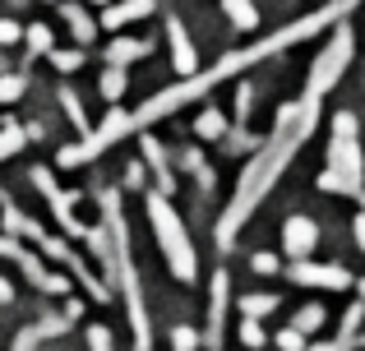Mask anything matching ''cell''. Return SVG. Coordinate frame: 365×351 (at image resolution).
<instances>
[{"mask_svg": "<svg viewBox=\"0 0 365 351\" xmlns=\"http://www.w3.org/2000/svg\"><path fill=\"white\" fill-rule=\"evenodd\" d=\"M347 9H351V0H338V5L319 9V14H310V19H296V23H287V28H277V33H268L264 42L245 46V51H232V56H222V61H217L213 70H195V74H185V79H180V83H171L167 93L148 98L139 111H111V116L102 120L98 130H88V135H83V144L65 148V153H61V167H79V162H88V157H98L102 148H111L116 139H125V135H139V130L158 125L162 116H171V111H180V107H190V102H199L204 93H213L217 83H222V79H232L236 70H250V65H255V61H264V56L282 51V46L301 42V37H314V33H324V28H329L333 19H342Z\"/></svg>", "mask_w": 365, "mask_h": 351, "instance_id": "1", "label": "cell"}, {"mask_svg": "<svg viewBox=\"0 0 365 351\" xmlns=\"http://www.w3.org/2000/svg\"><path fill=\"white\" fill-rule=\"evenodd\" d=\"M314 125H319V102H310V98H305L301 107H282V111H277L273 139H268V144L259 148L255 157H250L241 185H236L232 204H227L222 222H217V241H222V245H232V241H236V231H241V226L250 222V213H255V208L268 199L273 180L282 176L287 167H292V157L301 153V144L314 135Z\"/></svg>", "mask_w": 365, "mask_h": 351, "instance_id": "2", "label": "cell"}, {"mask_svg": "<svg viewBox=\"0 0 365 351\" xmlns=\"http://www.w3.org/2000/svg\"><path fill=\"white\" fill-rule=\"evenodd\" d=\"M107 217H111V268H116L120 287H125V300H130V324H134V351H153L148 342V310H143V291H139V278H134V263H130V231L120 222V204L116 194H107Z\"/></svg>", "mask_w": 365, "mask_h": 351, "instance_id": "3", "label": "cell"}, {"mask_svg": "<svg viewBox=\"0 0 365 351\" xmlns=\"http://www.w3.org/2000/svg\"><path fill=\"white\" fill-rule=\"evenodd\" d=\"M148 222H153V236H158L162 254H167V268L176 273V282H195L199 278L195 245H190V231L180 222V213L167 204V194H148Z\"/></svg>", "mask_w": 365, "mask_h": 351, "instance_id": "4", "label": "cell"}, {"mask_svg": "<svg viewBox=\"0 0 365 351\" xmlns=\"http://www.w3.org/2000/svg\"><path fill=\"white\" fill-rule=\"evenodd\" d=\"M361 176H365V153H361L356 135H333L329 172L319 176V189H333V194H361Z\"/></svg>", "mask_w": 365, "mask_h": 351, "instance_id": "5", "label": "cell"}, {"mask_svg": "<svg viewBox=\"0 0 365 351\" xmlns=\"http://www.w3.org/2000/svg\"><path fill=\"white\" fill-rule=\"evenodd\" d=\"M351 28H338V33L329 37V46L319 51V61L310 65V83H305V98L310 102H324V93H333L338 88V79H342V70L351 65Z\"/></svg>", "mask_w": 365, "mask_h": 351, "instance_id": "6", "label": "cell"}, {"mask_svg": "<svg viewBox=\"0 0 365 351\" xmlns=\"http://www.w3.org/2000/svg\"><path fill=\"white\" fill-rule=\"evenodd\" d=\"M287 278L301 282V287H329V291L351 287V273L338 268V263H287Z\"/></svg>", "mask_w": 365, "mask_h": 351, "instance_id": "7", "label": "cell"}, {"mask_svg": "<svg viewBox=\"0 0 365 351\" xmlns=\"http://www.w3.org/2000/svg\"><path fill=\"white\" fill-rule=\"evenodd\" d=\"M314 241H319V226H314L310 217H287L282 222V250L292 254V259H305V254L314 250Z\"/></svg>", "mask_w": 365, "mask_h": 351, "instance_id": "8", "label": "cell"}, {"mask_svg": "<svg viewBox=\"0 0 365 351\" xmlns=\"http://www.w3.org/2000/svg\"><path fill=\"white\" fill-rule=\"evenodd\" d=\"M0 254H14V259H19V268H24V273H28V278H33L42 291H65V278L46 273V268H42V259H37V254H28L24 245H14V241H0Z\"/></svg>", "mask_w": 365, "mask_h": 351, "instance_id": "9", "label": "cell"}, {"mask_svg": "<svg viewBox=\"0 0 365 351\" xmlns=\"http://www.w3.org/2000/svg\"><path fill=\"white\" fill-rule=\"evenodd\" d=\"M167 37H171V61H176V74H195L199 70V51H195V42H190L185 23H180L176 14L167 19Z\"/></svg>", "mask_w": 365, "mask_h": 351, "instance_id": "10", "label": "cell"}, {"mask_svg": "<svg viewBox=\"0 0 365 351\" xmlns=\"http://www.w3.org/2000/svg\"><path fill=\"white\" fill-rule=\"evenodd\" d=\"M213 305H208V328H204V342L217 347L222 342V324H227V273H213Z\"/></svg>", "mask_w": 365, "mask_h": 351, "instance_id": "11", "label": "cell"}, {"mask_svg": "<svg viewBox=\"0 0 365 351\" xmlns=\"http://www.w3.org/2000/svg\"><path fill=\"white\" fill-rule=\"evenodd\" d=\"M33 185H37V189L46 194V204L56 208V217H61V226H65V231H70V236H83V222H79V217L70 213V204H65V194L56 189V180L46 176V172H33Z\"/></svg>", "mask_w": 365, "mask_h": 351, "instance_id": "12", "label": "cell"}, {"mask_svg": "<svg viewBox=\"0 0 365 351\" xmlns=\"http://www.w3.org/2000/svg\"><path fill=\"white\" fill-rule=\"evenodd\" d=\"M61 14H65V23H70L74 42H93V37H98V19H93L88 9L79 5V0H65V5H61Z\"/></svg>", "mask_w": 365, "mask_h": 351, "instance_id": "13", "label": "cell"}, {"mask_svg": "<svg viewBox=\"0 0 365 351\" xmlns=\"http://www.w3.org/2000/svg\"><path fill=\"white\" fill-rule=\"evenodd\" d=\"M143 14H153V0H120V5L102 9V28H125L130 19H143Z\"/></svg>", "mask_w": 365, "mask_h": 351, "instance_id": "14", "label": "cell"}, {"mask_svg": "<svg viewBox=\"0 0 365 351\" xmlns=\"http://www.w3.org/2000/svg\"><path fill=\"white\" fill-rule=\"evenodd\" d=\"M153 51V42H139V37H116V42L107 46V65H130V61H143V56Z\"/></svg>", "mask_w": 365, "mask_h": 351, "instance_id": "15", "label": "cell"}, {"mask_svg": "<svg viewBox=\"0 0 365 351\" xmlns=\"http://www.w3.org/2000/svg\"><path fill=\"white\" fill-rule=\"evenodd\" d=\"M227 19H232V28H241V33H250V28H259V9L250 5V0H222Z\"/></svg>", "mask_w": 365, "mask_h": 351, "instance_id": "16", "label": "cell"}, {"mask_svg": "<svg viewBox=\"0 0 365 351\" xmlns=\"http://www.w3.org/2000/svg\"><path fill=\"white\" fill-rule=\"evenodd\" d=\"M5 231L9 236H28V241H42V226H37L33 217H24L14 204H5Z\"/></svg>", "mask_w": 365, "mask_h": 351, "instance_id": "17", "label": "cell"}, {"mask_svg": "<svg viewBox=\"0 0 365 351\" xmlns=\"http://www.w3.org/2000/svg\"><path fill=\"white\" fill-rule=\"evenodd\" d=\"M195 130H199V139H222V135H227V116H222L217 107H208L204 116L195 120Z\"/></svg>", "mask_w": 365, "mask_h": 351, "instance_id": "18", "label": "cell"}, {"mask_svg": "<svg viewBox=\"0 0 365 351\" xmlns=\"http://www.w3.org/2000/svg\"><path fill=\"white\" fill-rule=\"evenodd\" d=\"M273 310H277V296H268V291H255V296L241 300V315L245 319H264V315H273Z\"/></svg>", "mask_w": 365, "mask_h": 351, "instance_id": "19", "label": "cell"}, {"mask_svg": "<svg viewBox=\"0 0 365 351\" xmlns=\"http://www.w3.org/2000/svg\"><path fill=\"white\" fill-rule=\"evenodd\" d=\"M98 88H102L107 102H120L125 98V70H120V65H107V74L98 79Z\"/></svg>", "mask_w": 365, "mask_h": 351, "instance_id": "20", "label": "cell"}, {"mask_svg": "<svg viewBox=\"0 0 365 351\" xmlns=\"http://www.w3.org/2000/svg\"><path fill=\"white\" fill-rule=\"evenodd\" d=\"M19 148H28V130L5 125V130H0V162H5V157H14Z\"/></svg>", "mask_w": 365, "mask_h": 351, "instance_id": "21", "label": "cell"}, {"mask_svg": "<svg viewBox=\"0 0 365 351\" xmlns=\"http://www.w3.org/2000/svg\"><path fill=\"white\" fill-rule=\"evenodd\" d=\"M56 328H65L61 319H51V324H37V328H24V333H19V342H14V351H33L46 333H56Z\"/></svg>", "mask_w": 365, "mask_h": 351, "instance_id": "22", "label": "cell"}, {"mask_svg": "<svg viewBox=\"0 0 365 351\" xmlns=\"http://www.w3.org/2000/svg\"><path fill=\"white\" fill-rule=\"evenodd\" d=\"M28 51H33V56H46V51H51V28H46V23H28Z\"/></svg>", "mask_w": 365, "mask_h": 351, "instance_id": "23", "label": "cell"}, {"mask_svg": "<svg viewBox=\"0 0 365 351\" xmlns=\"http://www.w3.org/2000/svg\"><path fill=\"white\" fill-rule=\"evenodd\" d=\"M24 88H28L24 74H0V102H19V98H24Z\"/></svg>", "mask_w": 365, "mask_h": 351, "instance_id": "24", "label": "cell"}, {"mask_svg": "<svg viewBox=\"0 0 365 351\" xmlns=\"http://www.w3.org/2000/svg\"><path fill=\"white\" fill-rule=\"evenodd\" d=\"M61 102H65V116H70L74 125L88 135V116H83V107H79V98H74V88H61Z\"/></svg>", "mask_w": 365, "mask_h": 351, "instance_id": "25", "label": "cell"}, {"mask_svg": "<svg viewBox=\"0 0 365 351\" xmlns=\"http://www.w3.org/2000/svg\"><path fill=\"white\" fill-rule=\"evenodd\" d=\"M319 324H324V305H305L301 315H296V324H292V328H296V333H314Z\"/></svg>", "mask_w": 365, "mask_h": 351, "instance_id": "26", "label": "cell"}, {"mask_svg": "<svg viewBox=\"0 0 365 351\" xmlns=\"http://www.w3.org/2000/svg\"><path fill=\"white\" fill-rule=\"evenodd\" d=\"M46 56H51V65H56L61 74H74V70L83 65V51H56V46H51Z\"/></svg>", "mask_w": 365, "mask_h": 351, "instance_id": "27", "label": "cell"}, {"mask_svg": "<svg viewBox=\"0 0 365 351\" xmlns=\"http://www.w3.org/2000/svg\"><path fill=\"white\" fill-rule=\"evenodd\" d=\"M241 342H245V347H264V342H268L264 328H259V319H241Z\"/></svg>", "mask_w": 365, "mask_h": 351, "instance_id": "28", "label": "cell"}, {"mask_svg": "<svg viewBox=\"0 0 365 351\" xmlns=\"http://www.w3.org/2000/svg\"><path fill=\"white\" fill-rule=\"evenodd\" d=\"M171 347H176V351H195L199 333H195V328H171Z\"/></svg>", "mask_w": 365, "mask_h": 351, "instance_id": "29", "label": "cell"}, {"mask_svg": "<svg viewBox=\"0 0 365 351\" xmlns=\"http://www.w3.org/2000/svg\"><path fill=\"white\" fill-rule=\"evenodd\" d=\"M277 347L282 351H305V333H296V328H282V333H273Z\"/></svg>", "mask_w": 365, "mask_h": 351, "instance_id": "30", "label": "cell"}, {"mask_svg": "<svg viewBox=\"0 0 365 351\" xmlns=\"http://www.w3.org/2000/svg\"><path fill=\"white\" fill-rule=\"evenodd\" d=\"M19 37H24V28H19L14 19H0V46H14Z\"/></svg>", "mask_w": 365, "mask_h": 351, "instance_id": "31", "label": "cell"}, {"mask_svg": "<svg viewBox=\"0 0 365 351\" xmlns=\"http://www.w3.org/2000/svg\"><path fill=\"white\" fill-rule=\"evenodd\" d=\"M88 347H93V351H111V333H107L102 324H93V328H88Z\"/></svg>", "mask_w": 365, "mask_h": 351, "instance_id": "32", "label": "cell"}, {"mask_svg": "<svg viewBox=\"0 0 365 351\" xmlns=\"http://www.w3.org/2000/svg\"><path fill=\"white\" fill-rule=\"evenodd\" d=\"M333 135H356V116H351V111H338V120H333Z\"/></svg>", "mask_w": 365, "mask_h": 351, "instance_id": "33", "label": "cell"}, {"mask_svg": "<svg viewBox=\"0 0 365 351\" xmlns=\"http://www.w3.org/2000/svg\"><path fill=\"white\" fill-rule=\"evenodd\" d=\"M250 263H255V273H264V278H268V273H277V268H282V263H277L273 254H255Z\"/></svg>", "mask_w": 365, "mask_h": 351, "instance_id": "34", "label": "cell"}, {"mask_svg": "<svg viewBox=\"0 0 365 351\" xmlns=\"http://www.w3.org/2000/svg\"><path fill=\"white\" fill-rule=\"evenodd\" d=\"M9 300H14V287H9V282L0 278V305H9Z\"/></svg>", "mask_w": 365, "mask_h": 351, "instance_id": "35", "label": "cell"}, {"mask_svg": "<svg viewBox=\"0 0 365 351\" xmlns=\"http://www.w3.org/2000/svg\"><path fill=\"white\" fill-rule=\"evenodd\" d=\"M351 226H356V245L365 250V213H361V217H356V222H351Z\"/></svg>", "mask_w": 365, "mask_h": 351, "instance_id": "36", "label": "cell"}, {"mask_svg": "<svg viewBox=\"0 0 365 351\" xmlns=\"http://www.w3.org/2000/svg\"><path fill=\"white\" fill-rule=\"evenodd\" d=\"M361 300H365V278H361Z\"/></svg>", "mask_w": 365, "mask_h": 351, "instance_id": "37", "label": "cell"}, {"mask_svg": "<svg viewBox=\"0 0 365 351\" xmlns=\"http://www.w3.org/2000/svg\"><path fill=\"white\" fill-rule=\"evenodd\" d=\"M102 5H111V0H102Z\"/></svg>", "mask_w": 365, "mask_h": 351, "instance_id": "38", "label": "cell"}]
</instances>
